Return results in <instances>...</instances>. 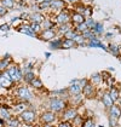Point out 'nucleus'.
<instances>
[{
    "label": "nucleus",
    "instance_id": "nucleus-1",
    "mask_svg": "<svg viewBox=\"0 0 121 127\" xmlns=\"http://www.w3.org/2000/svg\"><path fill=\"white\" fill-rule=\"evenodd\" d=\"M47 104H49V109H50L51 111L56 113V114H57V113H63V111L68 108L67 102L60 97L50 98L49 102H47Z\"/></svg>",
    "mask_w": 121,
    "mask_h": 127
},
{
    "label": "nucleus",
    "instance_id": "nucleus-2",
    "mask_svg": "<svg viewBox=\"0 0 121 127\" xmlns=\"http://www.w3.org/2000/svg\"><path fill=\"white\" fill-rule=\"evenodd\" d=\"M16 95H17V97L20 98L21 100H23V102H29L33 99V93H31V91H30L29 88L27 87V86H20V87L16 90Z\"/></svg>",
    "mask_w": 121,
    "mask_h": 127
},
{
    "label": "nucleus",
    "instance_id": "nucleus-3",
    "mask_svg": "<svg viewBox=\"0 0 121 127\" xmlns=\"http://www.w3.org/2000/svg\"><path fill=\"white\" fill-rule=\"evenodd\" d=\"M20 117L26 122V124H33L36 119V113L31 109H26L23 113L20 114Z\"/></svg>",
    "mask_w": 121,
    "mask_h": 127
},
{
    "label": "nucleus",
    "instance_id": "nucleus-4",
    "mask_svg": "<svg viewBox=\"0 0 121 127\" xmlns=\"http://www.w3.org/2000/svg\"><path fill=\"white\" fill-rule=\"evenodd\" d=\"M79 115V111H78V109L74 107H69L67 108L64 111H63V114H62V119L63 120H65V121H73L75 117Z\"/></svg>",
    "mask_w": 121,
    "mask_h": 127
},
{
    "label": "nucleus",
    "instance_id": "nucleus-5",
    "mask_svg": "<svg viewBox=\"0 0 121 127\" xmlns=\"http://www.w3.org/2000/svg\"><path fill=\"white\" fill-rule=\"evenodd\" d=\"M96 93H97V91H96V86H94V85H92V84L90 82V80H89L87 85L82 88V96H84V98L91 99V98L96 97Z\"/></svg>",
    "mask_w": 121,
    "mask_h": 127
},
{
    "label": "nucleus",
    "instance_id": "nucleus-6",
    "mask_svg": "<svg viewBox=\"0 0 121 127\" xmlns=\"http://www.w3.org/2000/svg\"><path fill=\"white\" fill-rule=\"evenodd\" d=\"M68 93H69L70 97L78 96V95H81V93H82V87H81L79 80H74V81L71 82L70 86L68 87Z\"/></svg>",
    "mask_w": 121,
    "mask_h": 127
},
{
    "label": "nucleus",
    "instance_id": "nucleus-7",
    "mask_svg": "<svg viewBox=\"0 0 121 127\" xmlns=\"http://www.w3.org/2000/svg\"><path fill=\"white\" fill-rule=\"evenodd\" d=\"M13 80L11 79V76L6 73H1V76H0V87H5V88H10L13 86Z\"/></svg>",
    "mask_w": 121,
    "mask_h": 127
},
{
    "label": "nucleus",
    "instance_id": "nucleus-8",
    "mask_svg": "<svg viewBox=\"0 0 121 127\" xmlns=\"http://www.w3.org/2000/svg\"><path fill=\"white\" fill-rule=\"evenodd\" d=\"M40 120L44 124H52V122H55L57 120V115H56V113H53L51 110H46V111H44L41 114Z\"/></svg>",
    "mask_w": 121,
    "mask_h": 127
},
{
    "label": "nucleus",
    "instance_id": "nucleus-9",
    "mask_svg": "<svg viewBox=\"0 0 121 127\" xmlns=\"http://www.w3.org/2000/svg\"><path fill=\"white\" fill-rule=\"evenodd\" d=\"M108 116L114 117L116 120H119L121 116V108L119 104H114L110 109H108Z\"/></svg>",
    "mask_w": 121,
    "mask_h": 127
},
{
    "label": "nucleus",
    "instance_id": "nucleus-10",
    "mask_svg": "<svg viewBox=\"0 0 121 127\" xmlns=\"http://www.w3.org/2000/svg\"><path fill=\"white\" fill-rule=\"evenodd\" d=\"M102 103L104 104V107L107 108V109H110L115 103H114V100L111 99V97H110V95H109V92H103V95H102Z\"/></svg>",
    "mask_w": 121,
    "mask_h": 127
},
{
    "label": "nucleus",
    "instance_id": "nucleus-11",
    "mask_svg": "<svg viewBox=\"0 0 121 127\" xmlns=\"http://www.w3.org/2000/svg\"><path fill=\"white\" fill-rule=\"evenodd\" d=\"M56 21H57V23H60V24H67V23L70 21V16H69L68 12L62 11L60 13H58V16H57Z\"/></svg>",
    "mask_w": 121,
    "mask_h": 127
},
{
    "label": "nucleus",
    "instance_id": "nucleus-12",
    "mask_svg": "<svg viewBox=\"0 0 121 127\" xmlns=\"http://www.w3.org/2000/svg\"><path fill=\"white\" fill-rule=\"evenodd\" d=\"M108 92H109V95H110L111 99L114 100V103L119 102V99H120V90L116 88V86H111Z\"/></svg>",
    "mask_w": 121,
    "mask_h": 127
},
{
    "label": "nucleus",
    "instance_id": "nucleus-13",
    "mask_svg": "<svg viewBox=\"0 0 121 127\" xmlns=\"http://www.w3.org/2000/svg\"><path fill=\"white\" fill-rule=\"evenodd\" d=\"M90 82L92 85H94V86H98V85H101L102 82H103V78H102V74L101 73H96V74H93L92 76L90 78Z\"/></svg>",
    "mask_w": 121,
    "mask_h": 127
},
{
    "label": "nucleus",
    "instance_id": "nucleus-14",
    "mask_svg": "<svg viewBox=\"0 0 121 127\" xmlns=\"http://www.w3.org/2000/svg\"><path fill=\"white\" fill-rule=\"evenodd\" d=\"M12 115H11L10 110L7 109L6 107H0V119H2V120H5V121H9Z\"/></svg>",
    "mask_w": 121,
    "mask_h": 127
},
{
    "label": "nucleus",
    "instance_id": "nucleus-15",
    "mask_svg": "<svg viewBox=\"0 0 121 127\" xmlns=\"http://www.w3.org/2000/svg\"><path fill=\"white\" fill-rule=\"evenodd\" d=\"M12 80H13V82H20V81L23 80V71H22V69L18 65L16 67V70H15V74L12 76Z\"/></svg>",
    "mask_w": 121,
    "mask_h": 127
},
{
    "label": "nucleus",
    "instance_id": "nucleus-16",
    "mask_svg": "<svg viewBox=\"0 0 121 127\" xmlns=\"http://www.w3.org/2000/svg\"><path fill=\"white\" fill-rule=\"evenodd\" d=\"M55 32L52 29L50 30H44V33L41 34V39L42 40H46V41H49V40H52L53 38H55Z\"/></svg>",
    "mask_w": 121,
    "mask_h": 127
},
{
    "label": "nucleus",
    "instance_id": "nucleus-17",
    "mask_svg": "<svg viewBox=\"0 0 121 127\" xmlns=\"http://www.w3.org/2000/svg\"><path fill=\"white\" fill-rule=\"evenodd\" d=\"M71 20L74 23H76V24H81V23H85V18H84V15L82 13H78V12H75L73 16H71Z\"/></svg>",
    "mask_w": 121,
    "mask_h": 127
},
{
    "label": "nucleus",
    "instance_id": "nucleus-18",
    "mask_svg": "<svg viewBox=\"0 0 121 127\" xmlns=\"http://www.w3.org/2000/svg\"><path fill=\"white\" fill-rule=\"evenodd\" d=\"M36 78V75L34 74V71H29V73H26L23 74V81L26 84H31V81Z\"/></svg>",
    "mask_w": 121,
    "mask_h": 127
},
{
    "label": "nucleus",
    "instance_id": "nucleus-19",
    "mask_svg": "<svg viewBox=\"0 0 121 127\" xmlns=\"http://www.w3.org/2000/svg\"><path fill=\"white\" fill-rule=\"evenodd\" d=\"M30 20L33 21V23H38V24H41L42 22H44V17H42V15L41 13H33L31 15V17H30Z\"/></svg>",
    "mask_w": 121,
    "mask_h": 127
},
{
    "label": "nucleus",
    "instance_id": "nucleus-20",
    "mask_svg": "<svg viewBox=\"0 0 121 127\" xmlns=\"http://www.w3.org/2000/svg\"><path fill=\"white\" fill-rule=\"evenodd\" d=\"M6 127H20V120L17 117H11L9 121H6Z\"/></svg>",
    "mask_w": 121,
    "mask_h": 127
},
{
    "label": "nucleus",
    "instance_id": "nucleus-21",
    "mask_svg": "<svg viewBox=\"0 0 121 127\" xmlns=\"http://www.w3.org/2000/svg\"><path fill=\"white\" fill-rule=\"evenodd\" d=\"M64 6H65V2L63 0H55V1L51 2V5H50L51 9H62Z\"/></svg>",
    "mask_w": 121,
    "mask_h": 127
},
{
    "label": "nucleus",
    "instance_id": "nucleus-22",
    "mask_svg": "<svg viewBox=\"0 0 121 127\" xmlns=\"http://www.w3.org/2000/svg\"><path fill=\"white\" fill-rule=\"evenodd\" d=\"M74 46H75L74 40L65 39V40H63V42H62V49H71V47H74Z\"/></svg>",
    "mask_w": 121,
    "mask_h": 127
},
{
    "label": "nucleus",
    "instance_id": "nucleus-23",
    "mask_svg": "<svg viewBox=\"0 0 121 127\" xmlns=\"http://www.w3.org/2000/svg\"><path fill=\"white\" fill-rule=\"evenodd\" d=\"M84 121H85V119L79 114L78 116L73 120V125H74V127H81L82 126V124H84Z\"/></svg>",
    "mask_w": 121,
    "mask_h": 127
},
{
    "label": "nucleus",
    "instance_id": "nucleus-24",
    "mask_svg": "<svg viewBox=\"0 0 121 127\" xmlns=\"http://www.w3.org/2000/svg\"><path fill=\"white\" fill-rule=\"evenodd\" d=\"M82 99H84V96H82V93H81V95H78V96H73L70 102L74 105H79V104L82 103Z\"/></svg>",
    "mask_w": 121,
    "mask_h": 127
},
{
    "label": "nucleus",
    "instance_id": "nucleus-25",
    "mask_svg": "<svg viewBox=\"0 0 121 127\" xmlns=\"http://www.w3.org/2000/svg\"><path fill=\"white\" fill-rule=\"evenodd\" d=\"M108 50L111 52V55H114V56H116V57H120V51H119V46H116V45H109V47Z\"/></svg>",
    "mask_w": 121,
    "mask_h": 127
},
{
    "label": "nucleus",
    "instance_id": "nucleus-26",
    "mask_svg": "<svg viewBox=\"0 0 121 127\" xmlns=\"http://www.w3.org/2000/svg\"><path fill=\"white\" fill-rule=\"evenodd\" d=\"M31 87L36 88V90H40V88H42V82H41V80L39 78H35L33 81H31Z\"/></svg>",
    "mask_w": 121,
    "mask_h": 127
},
{
    "label": "nucleus",
    "instance_id": "nucleus-27",
    "mask_svg": "<svg viewBox=\"0 0 121 127\" xmlns=\"http://www.w3.org/2000/svg\"><path fill=\"white\" fill-rule=\"evenodd\" d=\"M81 127H96V122H94L93 119L89 117V119H85V121H84Z\"/></svg>",
    "mask_w": 121,
    "mask_h": 127
},
{
    "label": "nucleus",
    "instance_id": "nucleus-28",
    "mask_svg": "<svg viewBox=\"0 0 121 127\" xmlns=\"http://www.w3.org/2000/svg\"><path fill=\"white\" fill-rule=\"evenodd\" d=\"M1 4L6 9H12L15 6V1L13 0H1Z\"/></svg>",
    "mask_w": 121,
    "mask_h": 127
},
{
    "label": "nucleus",
    "instance_id": "nucleus-29",
    "mask_svg": "<svg viewBox=\"0 0 121 127\" xmlns=\"http://www.w3.org/2000/svg\"><path fill=\"white\" fill-rule=\"evenodd\" d=\"M78 34H76V30L75 29H70L69 32H67L65 34H64V36H65V39H69V40H73L75 36H76Z\"/></svg>",
    "mask_w": 121,
    "mask_h": 127
},
{
    "label": "nucleus",
    "instance_id": "nucleus-30",
    "mask_svg": "<svg viewBox=\"0 0 121 127\" xmlns=\"http://www.w3.org/2000/svg\"><path fill=\"white\" fill-rule=\"evenodd\" d=\"M92 32L94 34H102L103 33V27H102L101 23H96V26L92 28Z\"/></svg>",
    "mask_w": 121,
    "mask_h": 127
},
{
    "label": "nucleus",
    "instance_id": "nucleus-31",
    "mask_svg": "<svg viewBox=\"0 0 121 127\" xmlns=\"http://www.w3.org/2000/svg\"><path fill=\"white\" fill-rule=\"evenodd\" d=\"M62 40H55V41H51L50 42V46L51 49H60L62 47Z\"/></svg>",
    "mask_w": 121,
    "mask_h": 127
},
{
    "label": "nucleus",
    "instance_id": "nucleus-32",
    "mask_svg": "<svg viewBox=\"0 0 121 127\" xmlns=\"http://www.w3.org/2000/svg\"><path fill=\"white\" fill-rule=\"evenodd\" d=\"M57 127H74L71 121H65V120H62L60 124L57 125Z\"/></svg>",
    "mask_w": 121,
    "mask_h": 127
},
{
    "label": "nucleus",
    "instance_id": "nucleus-33",
    "mask_svg": "<svg viewBox=\"0 0 121 127\" xmlns=\"http://www.w3.org/2000/svg\"><path fill=\"white\" fill-rule=\"evenodd\" d=\"M73 40H74V42H75V44H79V45H81V46H82V45H85V39L82 38V35H79V34H78V35H76Z\"/></svg>",
    "mask_w": 121,
    "mask_h": 127
},
{
    "label": "nucleus",
    "instance_id": "nucleus-34",
    "mask_svg": "<svg viewBox=\"0 0 121 127\" xmlns=\"http://www.w3.org/2000/svg\"><path fill=\"white\" fill-rule=\"evenodd\" d=\"M52 27H53V23H52L51 21H44V22H42V28L45 30L52 29Z\"/></svg>",
    "mask_w": 121,
    "mask_h": 127
},
{
    "label": "nucleus",
    "instance_id": "nucleus-35",
    "mask_svg": "<svg viewBox=\"0 0 121 127\" xmlns=\"http://www.w3.org/2000/svg\"><path fill=\"white\" fill-rule=\"evenodd\" d=\"M71 28L68 26V24H62L60 27V33H62V34H65L67 32H69Z\"/></svg>",
    "mask_w": 121,
    "mask_h": 127
},
{
    "label": "nucleus",
    "instance_id": "nucleus-36",
    "mask_svg": "<svg viewBox=\"0 0 121 127\" xmlns=\"http://www.w3.org/2000/svg\"><path fill=\"white\" fill-rule=\"evenodd\" d=\"M85 24L87 26V28H89V29H92V28H93V27L96 26V22L92 20V18H89V20L85 22Z\"/></svg>",
    "mask_w": 121,
    "mask_h": 127
},
{
    "label": "nucleus",
    "instance_id": "nucleus-37",
    "mask_svg": "<svg viewBox=\"0 0 121 127\" xmlns=\"http://www.w3.org/2000/svg\"><path fill=\"white\" fill-rule=\"evenodd\" d=\"M109 117V126L110 127H118L119 125H118V121L119 120H116V119H114V117H110V116H108Z\"/></svg>",
    "mask_w": 121,
    "mask_h": 127
},
{
    "label": "nucleus",
    "instance_id": "nucleus-38",
    "mask_svg": "<svg viewBox=\"0 0 121 127\" xmlns=\"http://www.w3.org/2000/svg\"><path fill=\"white\" fill-rule=\"evenodd\" d=\"M86 29H89V28H87V26H86L85 23H81V24H78V27H76V29H75V30L84 33V32H85Z\"/></svg>",
    "mask_w": 121,
    "mask_h": 127
},
{
    "label": "nucleus",
    "instance_id": "nucleus-39",
    "mask_svg": "<svg viewBox=\"0 0 121 127\" xmlns=\"http://www.w3.org/2000/svg\"><path fill=\"white\" fill-rule=\"evenodd\" d=\"M40 24H38V23H33V24H31V26H30V29L33 30V32H34V33H36V32H38V30L40 29Z\"/></svg>",
    "mask_w": 121,
    "mask_h": 127
},
{
    "label": "nucleus",
    "instance_id": "nucleus-40",
    "mask_svg": "<svg viewBox=\"0 0 121 127\" xmlns=\"http://www.w3.org/2000/svg\"><path fill=\"white\" fill-rule=\"evenodd\" d=\"M7 13V9L4 7L2 5H0V16H5Z\"/></svg>",
    "mask_w": 121,
    "mask_h": 127
},
{
    "label": "nucleus",
    "instance_id": "nucleus-41",
    "mask_svg": "<svg viewBox=\"0 0 121 127\" xmlns=\"http://www.w3.org/2000/svg\"><path fill=\"white\" fill-rule=\"evenodd\" d=\"M9 28H10V27H9V24H4V26H2V27H1L0 29H2V30H7Z\"/></svg>",
    "mask_w": 121,
    "mask_h": 127
},
{
    "label": "nucleus",
    "instance_id": "nucleus-42",
    "mask_svg": "<svg viewBox=\"0 0 121 127\" xmlns=\"http://www.w3.org/2000/svg\"><path fill=\"white\" fill-rule=\"evenodd\" d=\"M44 127H57V126H53L52 124H44Z\"/></svg>",
    "mask_w": 121,
    "mask_h": 127
},
{
    "label": "nucleus",
    "instance_id": "nucleus-43",
    "mask_svg": "<svg viewBox=\"0 0 121 127\" xmlns=\"http://www.w3.org/2000/svg\"><path fill=\"white\" fill-rule=\"evenodd\" d=\"M67 1H69V2H78L79 0H67Z\"/></svg>",
    "mask_w": 121,
    "mask_h": 127
},
{
    "label": "nucleus",
    "instance_id": "nucleus-44",
    "mask_svg": "<svg viewBox=\"0 0 121 127\" xmlns=\"http://www.w3.org/2000/svg\"><path fill=\"white\" fill-rule=\"evenodd\" d=\"M119 59H120V62H121V55H120V57H119Z\"/></svg>",
    "mask_w": 121,
    "mask_h": 127
},
{
    "label": "nucleus",
    "instance_id": "nucleus-45",
    "mask_svg": "<svg viewBox=\"0 0 121 127\" xmlns=\"http://www.w3.org/2000/svg\"><path fill=\"white\" fill-rule=\"evenodd\" d=\"M0 76H1V73H0Z\"/></svg>",
    "mask_w": 121,
    "mask_h": 127
},
{
    "label": "nucleus",
    "instance_id": "nucleus-46",
    "mask_svg": "<svg viewBox=\"0 0 121 127\" xmlns=\"http://www.w3.org/2000/svg\"><path fill=\"white\" fill-rule=\"evenodd\" d=\"M0 88H1V87H0Z\"/></svg>",
    "mask_w": 121,
    "mask_h": 127
}]
</instances>
